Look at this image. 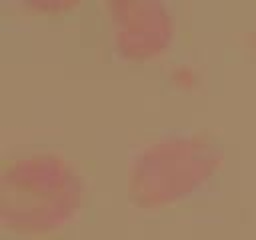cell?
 Listing matches in <instances>:
<instances>
[{
  "label": "cell",
  "instance_id": "3",
  "mask_svg": "<svg viewBox=\"0 0 256 240\" xmlns=\"http://www.w3.org/2000/svg\"><path fill=\"white\" fill-rule=\"evenodd\" d=\"M104 10L110 18L114 50L126 60L158 58L174 40L176 20L162 0H110Z\"/></svg>",
  "mask_w": 256,
  "mask_h": 240
},
{
  "label": "cell",
  "instance_id": "2",
  "mask_svg": "<svg viewBox=\"0 0 256 240\" xmlns=\"http://www.w3.org/2000/svg\"><path fill=\"white\" fill-rule=\"evenodd\" d=\"M222 164L224 152L212 134L166 132L146 140L130 154L126 196L140 210H164L204 188Z\"/></svg>",
  "mask_w": 256,
  "mask_h": 240
},
{
  "label": "cell",
  "instance_id": "4",
  "mask_svg": "<svg viewBox=\"0 0 256 240\" xmlns=\"http://www.w3.org/2000/svg\"><path fill=\"white\" fill-rule=\"evenodd\" d=\"M252 46H254V50H256V26H254V30H252Z\"/></svg>",
  "mask_w": 256,
  "mask_h": 240
},
{
  "label": "cell",
  "instance_id": "1",
  "mask_svg": "<svg viewBox=\"0 0 256 240\" xmlns=\"http://www.w3.org/2000/svg\"><path fill=\"white\" fill-rule=\"evenodd\" d=\"M86 182L76 164L54 150H34L8 160L0 174V222L8 232L38 236L76 218Z\"/></svg>",
  "mask_w": 256,
  "mask_h": 240
}]
</instances>
